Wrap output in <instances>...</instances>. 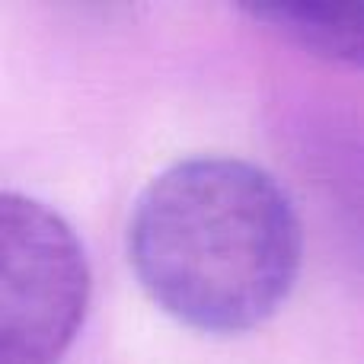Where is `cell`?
I'll return each mask as SVG.
<instances>
[{
  "instance_id": "cell-2",
  "label": "cell",
  "mask_w": 364,
  "mask_h": 364,
  "mask_svg": "<svg viewBox=\"0 0 364 364\" xmlns=\"http://www.w3.org/2000/svg\"><path fill=\"white\" fill-rule=\"evenodd\" d=\"M0 256V364H58L90 307L80 237L45 201L4 192Z\"/></svg>"
},
{
  "instance_id": "cell-1",
  "label": "cell",
  "mask_w": 364,
  "mask_h": 364,
  "mask_svg": "<svg viewBox=\"0 0 364 364\" xmlns=\"http://www.w3.org/2000/svg\"><path fill=\"white\" fill-rule=\"evenodd\" d=\"M294 201L256 164L188 157L134 201L128 262L144 294L182 326L243 336L269 323L301 275Z\"/></svg>"
},
{
  "instance_id": "cell-3",
  "label": "cell",
  "mask_w": 364,
  "mask_h": 364,
  "mask_svg": "<svg viewBox=\"0 0 364 364\" xmlns=\"http://www.w3.org/2000/svg\"><path fill=\"white\" fill-rule=\"evenodd\" d=\"M243 13L320 61L364 70V4H265Z\"/></svg>"
}]
</instances>
